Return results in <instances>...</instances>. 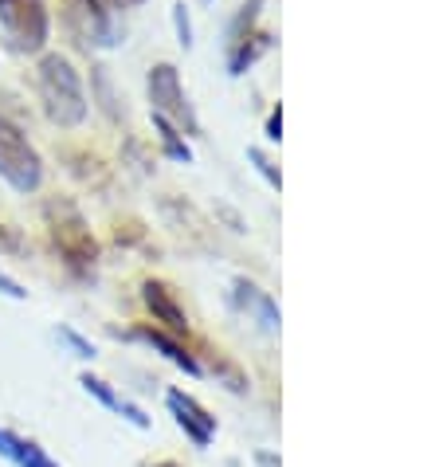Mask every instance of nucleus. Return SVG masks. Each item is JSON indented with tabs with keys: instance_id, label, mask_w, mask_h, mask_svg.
Masks as SVG:
<instances>
[{
	"instance_id": "f257e3e1",
	"label": "nucleus",
	"mask_w": 443,
	"mask_h": 467,
	"mask_svg": "<svg viewBox=\"0 0 443 467\" xmlns=\"http://www.w3.org/2000/svg\"><path fill=\"white\" fill-rule=\"evenodd\" d=\"M36 87H40L44 110L56 126H79L87 119V95H83V79L75 71V63L59 51L40 59V71H36Z\"/></svg>"
},
{
	"instance_id": "f03ea898",
	"label": "nucleus",
	"mask_w": 443,
	"mask_h": 467,
	"mask_svg": "<svg viewBox=\"0 0 443 467\" xmlns=\"http://www.w3.org/2000/svg\"><path fill=\"white\" fill-rule=\"evenodd\" d=\"M47 228H51V240H56V248L63 252V259L75 267V271H87L95 267L98 259V244L90 236L83 213L75 209L71 201H47Z\"/></svg>"
},
{
	"instance_id": "7ed1b4c3",
	"label": "nucleus",
	"mask_w": 443,
	"mask_h": 467,
	"mask_svg": "<svg viewBox=\"0 0 443 467\" xmlns=\"http://www.w3.org/2000/svg\"><path fill=\"white\" fill-rule=\"evenodd\" d=\"M0 177L8 181L16 192H36L44 181V161L36 146L28 141V134L0 114Z\"/></svg>"
},
{
	"instance_id": "20e7f679",
	"label": "nucleus",
	"mask_w": 443,
	"mask_h": 467,
	"mask_svg": "<svg viewBox=\"0 0 443 467\" xmlns=\"http://www.w3.org/2000/svg\"><path fill=\"white\" fill-rule=\"evenodd\" d=\"M0 32L12 51L20 56H36L47 47L51 20L44 0H0Z\"/></svg>"
},
{
	"instance_id": "39448f33",
	"label": "nucleus",
	"mask_w": 443,
	"mask_h": 467,
	"mask_svg": "<svg viewBox=\"0 0 443 467\" xmlns=\"http://www.w3.org/2000/svg\"><path fill=\"white\" fill-rule=\"evenodd\" d=\"M63 16H67V28L83 47L110 51L122 44V24L107 0H67Z\"/></svg>"
},
{
	"instance_id": "423d86ee",
	"label": "nucleus",
	"mask_w": 443,
	"mask_h": 467,
	"mask_svg": "<svg viewBox=\"0 0 443 467\" xmlns=\"http://www.w3.org/2000/svg\"><path fill=\"white\" fill-rule=\"evenodd\" d=\"M149 102H153V114H161V119L169 122H180L189 130V134H201V122L197 114H192L185 90H180V75L173 63H158V67H149Z\"/></svg>"
},
{
	"instance_id": "0eeeda50",
	"label": "nucleus",
	"mask_w": 443,
	"mask_h": 467,
	"mask_svg": "<svg viewBox=\"0 0 443 467\" xmlns=\"http://www.w3.org/2000/svg\"><path fill=\"white\" fill-rule=\"evenodd\" d=\"M165 405H169V412H173L177 428H180V432H185L197 448H208V444L216 440V417H212V412H208L192 393H185V389H169V393H165Z\"/></svg>"
},
{
	"instance_id": "6e6552de",
	"label": "nucleus",
	"mask_w": 443,
	"mask_h": 467,
	"mask_svg": "<svg viewBox=\"0 0 443 467\" xmlns=\"http://www.w3.org/2000/svg\"><path fill=\"white\" fill-rule=\"evenodd\" d=\"M141 303H146V310L153 315V322H161L158 330H165V334H189L185 306L177 303V295H173V287H169V283L146 279V283H141Z\"/></svg>"
},
{
	"instance_id": "1a4fd4ad",
	"label": "nucleus",
	"mask_w": 443,
	"mask_h": 467,
	"mask_svg": "<svg viewBox=\"0 0 443 467\" xmlns=\"http://www.w3.org/2000/svg\"><path fill=\"white\" fill-rule=\"evenodd\" d=\"M232 303H236L243 315H252V318L259 322V330L279 334V327H283L279 303H275V298H271L267 291H259L255 283H247V279H236V283H232Z\"/></svg>"
},
{
	"instance_id": "9d476101",
	"label": "nucleus",
	"mask_w": 443,
	"mask_h": 467,
	"mask_svg": "<svg viewBox=\"0 0 443 467\" xmlns=\"http://www.w3.org/2000/svg\"><path fill=\"white\" fill-rule=\"evenodd\" d=\"M134 338L149 342L153 349H161V354H165L169 361H173L177 369H185L189 378H201V361L192 358L189 349H185V346H180V342L173 338V334H165V330H158V327H138V330H134Z\"/></svg>"
},
{
	"instance_id": "9b49d317",
	"label": "nucleus",
	"mask_w": 443,
	"mask_h": 467,
	"mask_svg": "<svg viewBox=\"0 0 443 467\" xmlns=\"http://www.w3.org/2000/svg\"><path fill=\"white\" fill-rule=\"evenodd\" d=\"M153 126H158V134H161V146H165V153H169V158H173V161H192V150H189V141L185 138H180V130L173 126V122H169V119H161V114H153Z\"/></svg>"
},
{
	"instance_id": "f8f14e48",
	"label": "nucleus",
	"mask_w": 443,
	"mask_h": 467,
	"mask_svg": "<svg viewBox=\"0 0 443 467\" xmlns=\"http://www.w3.org/2000/svg\"><path fill=\"white\" fill-rule=\"evenodd\" d=\"M8 463H16V467H59V463L51 460L40 444H36V440H24V436H16V444H12Z\"/></svg>"
},
{
	"instance_id": "ddd939ff",
	"label": "nucleus",
	"mask_w": 443,
	"mask_h": 467,
	"mask_svg": "<svg viewBox=\"0 0 443 467\" xmlns=\"http://www.w3.org/2000/svg\"><path fill=\"white\" fill-rule=\"evenodd\" d=\"M79 385H83V393H90V397H95L102 409H110V412H118V417H122V405H126V397H118V393H114V389H110V381L95 378V373H83V378H79Z\"/></svg>"
},
{
	"instance_id": "4468645a",
	"label": "nucleus",
	"mask_w": 443,
	"mask_h": 467,
	"mask_svg": "<svg viewBox=\"0 0 443 467\" xmlns=\"http://www.w3.org/2000/svg\"><path fill=\"white\" fill-rule=\"evenodd\" d=\"M267 47L263 36H255V40H240V44H232V56H228V71L232 75H243L252 63L259 59V51Z\"/></svg>"
},
{
	"instance_id": "2eb2a0df",
	"label": "nucleus",
	"mask_w": 443,
	"mask_h": 467,
	"mask_svg": "<svg viewBox=\"0 0 443 467\" xmlns=\"http://www.w3.org/2000/svg\"><path fill=\"white\" fill-rule=\"evenodd\" d=\"M56 338H59L63 346H67L75 358H83V361H95V346H90V342H87V338H83V334L75 330V327H59V330H56Z\"/></svg>"
},
{
	"instance_id": "dca6fc26",
	"label": "nucleus",
	"mask_w": 443,
	"mask_h": 467,
	"mask_svg": "<svg viewBox=\"0 0 443 467\" xmlns=\"http://www.w3.org/2000/svg\"><path fill=\"white\" fill-rule=\"evenodd\" d=\"M173 28H177V44L180 47H192V20H189V5L185 0H173Z\"/></svg>"
},
{
	"instance_id": "f3484780",
	"label": "nucleus",
	"mask_w": 443,
	"mask_h": 467,
	"mask_svg": "<svg viewBox=\"0 0 443 467\" xmlns=\"http://www.w3.org/2000/svg\"><path fill=\"white\" fill-rule=\"evenodd\" d=\"M247 158H252V161H255V170H259V173H263V177H267V181H271V185H275V189L283 185V173L275 170V165H271V158H267V153H263V150H255V146H252V150H247Z\"/></svg>"
},
{
	"instance_id": "a211bd4d",
	"label": "nucleus",
	"mask_w": 443,
	"mask_h": 467,
	"mask_svg": "<svg viewBox=\"0 0 443 467\" xmlns=\"http://www.w3.org/2000/svg\"><path fill=\"white\" fill-rule=\"evenodd\" d=\"M216 369H220V378L228 381V389L232 393H247V381H243V373L232 366V361H216Z\"/></svg>"
},
{
	"instance_id": "6ab92c4d",
	"label": "nucleus",
	"mask_w": 443,
	"mask_h": 467,
	"mask_svg": "<svg viewBox=\"0 0 443 467\" xmlns=\"http://www.w3.org/2000/svg\"><path fill=\"white\" fill-rule=\"evenodd\" d=\"M95 79H98V90H102V107H107V114H110V119H118V107H114V95H110L107 67H95Z\"/></svg>"
},
{
	"instance_id": "aec40b11",
	"label": "nucleus",
	"mask_w": 443,
	"mask_h": 467,
	"mask_svg": "<svg viewBox=\"0 0 443 467\" xmlns=\"http://www.w3.org/2000/svg\"><path fill=\"white\" fill-rule=\"evenodd\" d=\"M0 295H8V298H16V303H24V298H28V291L20 287L16 279L8 275V271H0Z\"/></svg>"
},
{
	"instance_id": "412c9836",
	"label": "nucleus",
	"mask_w": 443,
	"mask_h": 467,
	"mask_svg": "<svg viewBox=\"0 0 443 467\" xmlns=\"http://www.w3.org/2000/svg\"><path fill=\"white\" fill-rule=\"evenodd\" d=\"M283 138V107H271L267 114V141H279Z\"/></svg>"
},
{
	"instance_id": "4be33fe9",
	"label": "nucleus",
	"mask_w": 443,
	"mask_h": 467,
	"mask_svg": "<svg viewBox=\"0 0 443 467\" xmlns=\"http://www.w3.org/2000/svg\"><path fill=\"white\" fill-rule=\"evenodd\" d=\"M255 463L259 467H279V456H271V451H255Z\"/></svg>"
},
{
	"instance_id": "5701e85b",
	"label": "nucleus",
	"mask_w": 443,
	"mask_h": 467,
	"mask_svg": "<svg viewBox=\"0 0 443 467\" xmlns=\"http://www.w3.org/2000/svg\"><path fill=\"white\" fill-rule=\"evenodd\" d=\"M107 5H110V8H138L141 0H107Z\"/></svg>"
}]
</instances>
